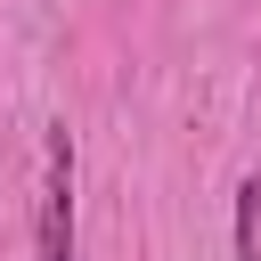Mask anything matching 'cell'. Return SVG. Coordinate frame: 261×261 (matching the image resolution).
Wrapping results in <instances>:
<instances>
[{"instance_id": "6da1fadb", "label": "cell", "mask_w": 261, "mask_h": 261, "mask_svg": "<svg viewBox=\"0 0 261 261\" xmlns=\"http://www.w3.org/2000/svg\"><path fill=\"white\" fill-rule=\"evenodd\" d=\"M33 261H73V130H41V179H33Z\"/></svg>"}, {"instance_id": "7a4b0ae2", "label": "cell", "mask_w": 261, "mask_h": 261, "mask_svg": "<svg viewBox=\"0 0 261 261\" xmlns=\"http://www.w3.org/2000/svg\"><path fill=\"white\" fill-rule=\"evenodd\" d=\"M237 261H261V171L237 179Z\"/></svg>"}]
</instances>
